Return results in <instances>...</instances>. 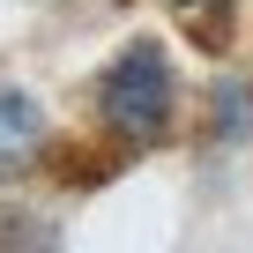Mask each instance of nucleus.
I'll use <instances>...</instances> for the list:
<instances>
[{
	"mask_svg": "<svg viewBox=\"0 0 253 253\" xmlns=\"http://www.w3.org/2000/svg\"><path fill=\"white\" fill-rule=\"evenodd\" d=\"M97 126L112 149H157L171 126H179V67H171V45L164 38H126L104 67H97Z\"/></svg>",
	"mask_w": 253,
	"mask_h": 253,
	"instance_id": "nucleus-1",
	"label": "nucleus"
},
{
	"mask_svg": "<svg viewBox=\"0 0 253 253\" xmlns=\"http://www.w3.org/2000/svg\"><path fill=\"white\" fill-rule=\"evenodd\" d=\"M52 149V112L38 104V89L0 75V186L8 179H30Z\"/></svg>",
	"mask_w": 253,
	"mask_h": 253,
	"instance_id": "nucleus-2",
	"label": "nucleus"
},
{
	"mask_svg": "<svg viewBox=\"0 0 253 253\" xmlns=\"http://www.w3.org/2000/svg\"><path fill=\"white\" fill-rule=\"evenodd\" d=\"M209 142H216V149H238V142H253V82L223 75V82L209 89Z\"/></svg>",
	"mask_w": 253,
	"mask_h": 253,
	"instance_id": "nucleus-3",
	"label": "nucleus"
},
{
	"mask_svg": "<svg viewBox=\"0 0 253 253\" xmlns=\"http://www.w3.org/2000/svg\"><path fill=\"white\" fill-rule=\"evenodd\" d=\"M164 8L186 23V38L201 52H231V30H238V0H164Z\"/></svg>",
	"mask_w": 253,
	"mask_h": 253,
	"instance_id": "nucleus-4",
	"label": "nucleus"
},
{
	"mask_svg": "<svg viewBox=\"0 0 253 253\" xmlns=\"http://www.w3.org/2000/svg\"><path fill=\"white\" fill-rule=\"evenodd\" d=\"M38 216H0V238H15V246H52L60 231H30Z\"/></svg>",
	"mask_w": 253,
	"mask_h": 253,
	"instance_id": "nucleus-5",
	"label": "nucleus"
}]
</instances>
